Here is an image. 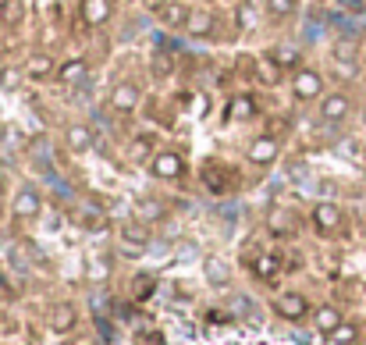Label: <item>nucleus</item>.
Instances as JSON below:
<instances>
[{"mask_svg": "<svg viewBox=\"0 0 366 345\" xmlns=\"http://www.w3.org/2000/svg\"><path fill=\"white\" fill-rule=\"evenodd\" d=\"M327 75L313 65H299L292 75H288V97L299 104V107H313L327 97Z\"/></svg>", "mask_w": 366, "mask_h": 345, "instance_id": "obj_1", "label": "nucleus"}, {"mask_svg": "<svg viewBox=\"0 0 366 345\" xmlns=\"http://www.w3.org/2000/svg\"><path fill=\"white\" fill-rule=\"evenodd\" d=\"M146 175H150L153 182H160V185H178V182H185V178H189V157H185V150H182V146H160V150L150 157Z\"/></svg>", "mask_w": 366, "mask_h": 345, "instance_id": "obj_2", "label": "nucleus"}, {"mask_svg": "<svg viewBox=\"0 0 366 345\" xmlns=\"http://www.w3.org/2000/svg\"><path fill=\"white\" fill-rule=\"evenodd\" d=\"M139 104H143V82H139L135 75H125V79H118V82L107 89V111L118 114V118L135 114Z\"/></svg>", "mask_w": 366, "mask_h": 345, "instance_id": "obj_3", "label": "nucleus"}, {"mask_svg": "<svg viewBox=\"0 0 366 345\" xmlns=\"http://www.w3.org/2000/svg\"><path fill=\"white\" fill-rule=\"evenodd\" d=\"M43 210H47V196H43L40 185L26 182V185L15 189V196H11V217L18 224H36L43 217Z\"/></svg>", "mask_w": 366, "mask_h": 345, "instance_id": "obj_4", "label": "nucleus"}, {"mask_svg": "<svg viewBox=\"0 0 366 345\" xmlns=\"http://www.w3.org/2000/svg\"><path fill=\"white\" fill-rule=\"evenodd\" d=\"M355 114V100L345 89H327V97L316 104V121L320 125H345Z\"/></svg>", "mask_w": 366, "mask_h": 345, "instance_id": "obj_5", "label": "nucleus"}, {"mask_svg": "<svg viewBox=\"0 0 366 345\" xmlns=\"http://www.w3.org/2000/svg\"><path fill=\"white\" fill-rule=\"evenodd\" d=\"M281 153H284V146H281V139H277L274 132H260V136H253V139L245 143V160H249L253 168H260V171L274 168V164L281 160Z\"/></svg>", "mask_w": 366, "mask_h": 345, "instance_id": "obj_6", "label": "nucleus"}, {"mask_svg": "<svg viewBox=\"0 0 366 345\" xmlns=\"http://www.w3.org/2000/svg\"><path fill=\"white\" fill-rule=\"evenodd\" d=\"M309 224H313L316 235L334 239V235H341V228H345V210H341L334 199H316L313 210H309Z\"/></svg>", "mask_w": 366, "mask_h": 345, "instance_id": "obj_7", "label": "nucleus"}, {"mask_svg": "<svg viewBox=\"0 0 366 345\" xmlns=\"http://www.w3.org/2000/svg\"><path fill=\"white\" fill-rule=\"evenodd\" d=\"M61 146H65V153H72V157H86V153L96 150V128L86 125V121H72V125H65V132H61Z\"/></svg>", "mask_w": 366, "mask_h": 345, "instance_id": "obj_8", "label": "nucleus"}, {"mask_svg": "<svg viewBox=\"0 0 366 345\" xmlns=\"http://www.w3.org/2000/svg\"><path fill=\"white\" fill-rule=\"evenodd\" d=\"M270 310L281 317V320H288V324H302L309 313H313V306H309V299L302 295V292H277L274 295V302H270Z\"/></svg>", "mask_w": 366, "mask_h": 345, "instance_id": "obj_9", "label": "nucleus"}, {"mask_svg": "<svg viewBox=\"0 0 366 345\" xmlns=\"http://www.w3.org/2000/svg\"><path fill=\"white\" fill-rule=\"evenodd\" d=\"M114 11L118 4L114 0H79V22L86 29H104L114 22Z\"/></svg>", "mask_w": 366, "mask_h": 345, "instance_id": "obj_10", "label": "nucleus"}, {"mask_svg": "<svg viewBox=\"0 0 366 345\" xmlns=\"http://www.w3.org/2000/svg\"><path fill=\"white\" fill-rule=\"evenodd\" d=\"M189 11H192V4H185V0H157L153 4V18L164 26V29H185V22H189Z\"/></svg>", "mask_w": 366, "mask_h": 345, "instance_id": "obj_11", "label": "nucleus"}, {"mask_svg": "<svg viewBox=\"0 0 366 345\" xmlns=\"http://www.w3.org/2000/svg\"><path fill=\"white\" fill-rule=\"evenodd\" d=\"M121 249H125V256H139L146 246H150V239H153V231H150V224L146 221H128V224H121Z\"/></svg>", "mask_w": 366, "mask_h": 345, "instance_id": "obj_12", "label": "nucleus"}, {"mask_svg": "<svg viewBox=\"0 0 366 345\" xmlns=\"http://www.w3.org/2000/svg\"><path fill=\"white\" fill-rule=\"evenodd\" d=\"M57 68H61V61H57L50 50H33V54L26 58L29 82H50V79H57Z\"/></svg>", "mask_w": 366, "mask_h": 345, "instance_id": "obj_13", "label": "nucleus"}, {"mask_svg": "<svg viewBox=\"0 0 366 345\" xmlns=\"http://www.w3.org/2000/svg\"><path fill=\"white\" fill-rule=\"evenodd\" d=\"M253 118H260V104H256V97H253V93H235V97L228 100V107H224V121H231V125H245V121H253Z\"/></svg>", "mask_w": 366, "mask_h": 345, "instance_id": "obj_14", "label": "nucleus"}, {"mask_svg": "<svg viewBox=\"0 0 366 345\" xmlns=\"http://www.w3.org/2000/svg\"><path fill=\"white\" fill-rule=\"evenodd\" d=\"M214 29H217V18H214V11L210 8H199V4H192V11H189V22H185V36L189 40H210L214 36Z\"/></svg>", "mask_w": 366, "mask_h": 345, "instance_id": "obj_15", "label": "nucleus"}, {"mask_svg": "<svg viewBox=\"0 0 366 345\" xmlns=\"http://www.w3.org/2000/svg\"><path fill=\"white\" fill-rule=\"evenodd\" d=\"M89 79V58H65L61 68H57V82L65 89H75Z\"/></svg>", "mask_w": 366, "mask_h": 345, "instance_id": "obj_16", "label": "nucleus"}, {"mask_svg": "<svg viewBox=\"0 0 366 345\" xmlns=\"http://www.w3.org/2000/svg\"><path fill=\"white\" fill-rule=\"evenodd\" d=\"M72 221L82 228V231H107V214L100 210V207H93V203H79L75 210H72Z\"/></svg>", "mask_w": 366, "mask_h": 345, "instance_id": "obj_17", "label": "nucleus"}, {"mask_svg": "<svg viewBox=\"0 0 366 345\" xmlns=\"http://www.w3.org/2000/svg\"><path fill=\"white\" fill-rule=\"evenodd\" d=\"M284 75H288V68H284L270 50L256 58V79H260L263 86H281V82H284Z\"/></svg>", "mask_w": 366, "mask_h": 345, "instance_id": "obj_18", "label": "nucleus"}, {"mask_svg": "<svg viewBox=\"0 0 366 345\" xmlns=\"http://www.w3.org/2000/svg\"><path fill=\"white\" fill-rule=\"evenodd\" d=\"M26 82H29V72H26L22 61H4L0 65V89L4 93H22Z\"/></svg>", "mask_w": 366, "mask_h": 345, "instance_id": "obj_19", "label": "nucleus"}, {"mask_svg": "<svg viewBox=\"0 0 366 345\" xmlns=\"http://www.w3.org/2000/svg\"><path fill=\"white\" fill-rule=\"evenodd\" d=\"M111 274H114V256L111 253H89L86 256V281L104 285V281H111Z\"/></svg>", "mask_w": 366, "mask_h": 345, "instance_id": "obj_20", "label": "nucleus"}, {"mask_svg": "<svg viewBox=\"0 0 366 345\" xmlns=\"http://www.w3.org/2000/svg\"><path fill=\"white\" fill-rule=\"evenodd\" d=\"M203 278H206V285L224 288V285L231 281V263H228L224 256L210 253V256H203Z\"/></svg>", "mask_w": 366, "mask_h": 345, "instance_id": "obj_21", "label": "nucleus"}, {"mask_svg": "<svg viewBox=\"0 0 366 345\" xmlns=\"http://www.w3.org/2000/svg\"><path fill=\"white\" fill-rule=\"evenodd\" d=\"M341 320H345V317H341V310H338V306H331V302H323V306H316V310L309 313L313 331H316V334H323V338H327V334H331Z\"/></svg>", "mask_w": 366, "mask_h": 345, "instance_id": "obj_22", "label": "nucleus"}, {"mask_svg": "<svg viewBox=\"0 0 366 345\" xmlns=\"http://www.w3.org/2000/svg\"><path fill=\"white\" fill-rule=\"evenodd\" d=\"M75 324H79L75 302H57V306L50 310V331H54V334H68V331H75Z\"/></svg>", "mask_w": 366, "mask_h": 345, "instance_id": "obj_23", "label": "nucleus"}, {"mask_svg": "<svg viewBox=\"0 0 366 345\" xmlns=\"http://www.w3.org/2000/svg\"><path fill=\"white\" fill-rule=\"evenodd\" d=\"M299 4H302V0H263V15L274 26H281V22H288V18L299 15Z\"/></svg>", "mask_w": 366, "mask_h": 345, "instance_id": "obj_24", "label": "nucleus"}, {"mask_svg": "<svg viewBox=\"0 0 366 345\" xmlns=\"http://www.w3.org/2000/svg\"><path fill=\"white\" fill-rule=\"evenodd\" d=\"M267 228L274 235H288V231H295V214L288 207H270L267 210Z\"/></svg>", "mask_w": 366, "mask_h": 345, "instance_id": "obj_25", "label": "nucleus"}, {"mask_svg": "<svg viewBox=\"0 0 366 345\" xmlns=\"http://www.w3.org/2000/svg\"><path fill=\"white\" fill-rule=\"evenodd\" d=\"M22 18H26L22 0H0V29H18Z\"/></svg>", "mask_w": 366, "mask_h": 345, "instance_id": "obj_26", "label": "nucleus"}, {"mask_svg": "<svg viewBox=\"0 0 366 345\" xmlns=\"http://www.w3.org/2000/svg\"><path fill=\"white\" fill-rule=\"evenodd\" d=\"M135 217H139V221H146V224H157V221H164V217H167V207H164L160 199H153V196H150V199H139V203H135Z\"/></svg>", "mask_w": 366, "mask_h": 345, "instance_id": "obj_27", "label": "nucleus"}, {"mask_svg": "<svg viewBox=\"0 0 366 345\" xmlns=\"http://www.w3.org/2000/svg\"><path fill=\"white\" fill-rule=\"evenodd\" d=\"M327 341H331V345H355V341H359V327H355L352 320H341V324L327 334Z\"/></svg>", "mask_w": 366, "mask_h": 345, "instance_id": "obj_28", "label": "nucleus"}, {"mask_svg": "<svg viewBox=\"0 0 366 345\" xmlns=\"http://www.w3.org/2000/svg\"><path fill=\"white\" fill-rule=\"evenodd\" d=\"M253 270H256V274H260L263 281H270V278L277 274V256H274V253H263V256H256Z\"/></svg>", "mask_w": 366, "mask_h": 345, "instance_id": "obj_29", "label": "nucleus"}, {"mask_svg": "<svg viewBox=\"0 0 366 345\" xmlns=\"http://www.w3.org/2000/svg\"><path fill=\"white\" fill-rule=\"evenodd\" d=\"M8 58H4V40H0V65H4Z\"/></svg>", "mask_w": 366, "mask_h": 345, "instance_id": "obj_30", "label": "nucleus"}]
</instances>
